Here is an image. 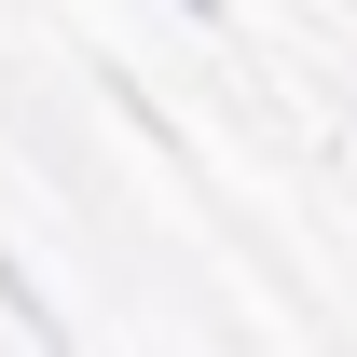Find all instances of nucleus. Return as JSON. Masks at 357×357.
Returning <instances> with one entry per match:
<instances>
[{"label":"nucleus","mask_w":357,"mask_h":357,"mask_svg":"<svg viewBox=\"0 0 357 357\" xmlns=\"http://www.w3.org/2000/svg\"><path fill=\"white\" fill-rule=\"evenodd\" d=\"M0 316H14V330H28V344H69V316H55L42 289H28V275H14V248H0Z\"/></svg>","instance_id":"1"},{"label":"nucleus","mask_w":357,"mask_h":357,"mask_svg":"<svg viewBox=\"0 0 357 357\" xmlns=\"http://www.w3.org/2000/svg\"><path fill=\"white\" fill-rule=\"evenodd\" d=\"M178 14H192V28H220V0H178Z\"/></svg>","instance_id":"2"}]
</instances>
